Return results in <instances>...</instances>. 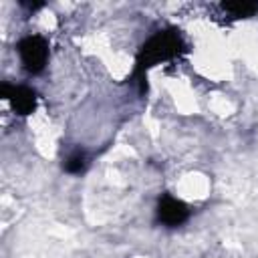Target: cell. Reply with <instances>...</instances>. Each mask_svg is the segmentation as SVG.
Returning a JSON list of instances; mask_svg holds the SVG:
<instances>
[{
    "instance_id": "cell-1",
    "label": "cell",
    "mask_w": 258,
    "mask_h": 258,
    "mask_svg": "<svg viewBox=\"0 0 258 258\" xmlns=\"http://www.w3.org/2000/svg\"><path fill=\"white\" fill-rule=\"evenodd\" d=\"M183 50V40L175 30H163L157 32L155 36H151L139 50L137 54V75L143 77V73L161 62V60H169L173 56H177Z\"/></svg>"
},
{
    "instance_id": "cell-2",
    "label": "cell",
    "mask_w": 258,
    "mask_h": 258,
    "mask_svg": "<svg viewBox=\"0 0 258 258\" xmlns=\"http://www.w3.org/2000/svg\"><path fill=\"white\" fill-rule=\"evenodd\" d=\"M18 52H20V60H22L26 71L40 73L46 64L48 46H46L44 38H40V36H26V38L20 40Z\"/></svg>"
},
{
    "instance_id": "cell-3",
    "label": "cell",
    "mask_w": 258,
    "mask_h": 258,
    "mask_svg": "<svg viewBox=\"0 0 258 258\" xmlns=\"http://www.w3.org/2000/svg\"><path fill=\"white\" fill-rule=\"evenodd\" d=\"M2 97L10 101L12 109L18 113V115H30L36 107V93L28 87H8V85H2L0 89Z\"/></svg>"
},
{
    "instance_id": "cell-4",
    "label": "cell",
    "mask_w": 258,
    "mask_h": 258,
    "mask_svg": "<svg viewBox=\"0 0 258 258\" xmlns=\"http://www.w3.org/2000/svg\"><path fill=\"white\" fill-rule=\"evenodd\" d=\"M157 218L165 226H179L187 220V208L183 202H179L171 196H163L157 206Z\"/></svg>"
},
{
    "instance_id": "cell-5",
    "label": "cell",
    "mask_w": 258,
    "mask_h": 258,
    "mask_svg": "<svg viewBox=\"0 0 258 258\" xmlns=\"http://www.w3.org/2000/svg\"><path fill=\"white\" fill-rule=\"evenodd\" d=\"M222 8L230 16H234V18H246V16H252L258 10V4H254V2H240L238 0V2H224Z\"/></svg>"
},
{
    "instance_id": "cell-6",
    "label": "cell",
    "mask_w": 258,
    "mask_h": 258,
    "mask_svg": "<svg viewBox=\"0 0 258 258\" xmlns=\"http://www.w3.org/2000/svg\"><path fill=\"white\" fill-rule=\"evenodd\" d=\"M64 169H67L69 173H81V171L85 169V155H83L81 151L69 155L67 161H64Z\"/></svg>"
}]
</instances>
